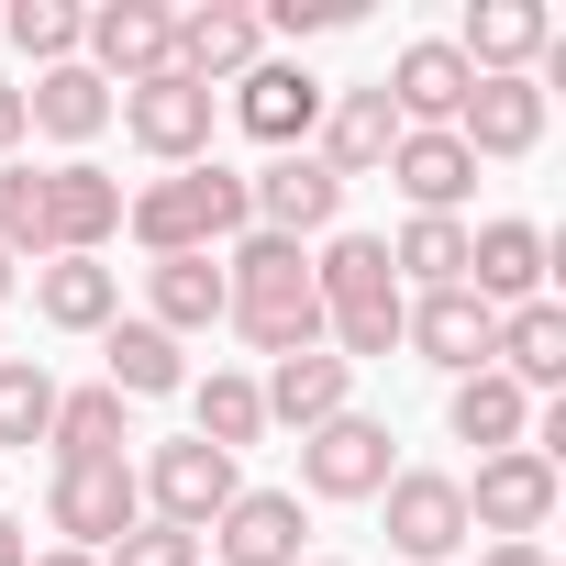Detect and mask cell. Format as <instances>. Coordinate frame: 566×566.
<instances>
[{
    "instance_id": "30",
    "label": "cell",
    "mask_w": 566,
    "mask_h": 566,
    "mask_svg": "<svg viewBox=\"0 0 566 566\" xmlns=\"http://www.w3.org/2000/svg\"><path fill=\"white\" fill-rule=\"evenodd\" d=\"M45 444H56V467H112L134 433H123V400H112V389H56Z\"/></svg>"
},
{
    "instance_id": "40",
    "label": "cell",
    "mask_w": 566,
    "mask_h": 566,
    "mask_svg": "<svg viewBox=\"0 0 566 566\" xmlns=\"http://www.w3.org/2000/svg\"><path fill=\"white\" fill-rule=\"evenodd\" d=\"M0 566H34V544H23V522L0 511Z\"/></svg>"
},
{
    "instance_id": "29",
    "label": "cell",
    "mask_w": 566,
    "mask_h": 566,
    "mask_svg": "<svg viewBox=\"0 0 566 566\" xmlns=\"http://www.w3.org/2000/svg\"><path fill=\"white\" fill-rule=\"evenodd\" d=\"M101 356H112V400H167V389H189V367H178V334H156V323H112L101 334Z\"/></svg>"
},
{
    "instance_id": "8",
    "label": "cell",
    "mask_w": 566,
    "mask_h": 566,
    "mask_svg": "<svg viewBox=\"0 0 566 566\" xmlns=\"http://www.w3.org/2000/svg\"><path fill=\"white\" fill-rule=\"evenodd\" d=\"M134 489H145V511H156V522L211 533V522L233 511V489H244V478H233V455H211L200 433H178V444H156V467H145Z\"/></svg>"
},
{
    "instance_id": "9",
    "label": "cell",
    "mask_w": 566,
    "mask_h": 566,
    "mask_svg": "<svg viewBox=\"0 0 566 566\" xmlns=\"http://www.w3.org/2000/svg\"><path fill=\"white\" fill-rule=\"evenodd\" d=\"M400 467H389V422L367 411H334L323 433H301V489L312 500H378Z\"/></svg>"
},
{
    "instance_id": "11",
    "label": "cell",
    "mask_w": 566,
    "mask_h": 566,
    "mask_svg": "<svg viewBox=\"0 0 566 566\" xmlns=\"http://www.w3.org/2000/svg\"><path fill=\"white\" fill-rule=\"evenodd\" d=\"M378 90H389V112H400V134H455V112H467V90H478V67L455 56V34H422V45H400V67H389Z\"/></svg>"
},
{
    "instance_id": "18",
    "label": "cell",
    "mask_w": 566,
    "mask_h": 566,
    "mask_svg": "<svg viewBox=\"0 0 566 566\" xmlns=\"http://www.w3.org/2000/svg\"><path fill=\"white\" fill-rule=\"evenodd\" d=\"M455 145L467 156H533L544 145V78H478L455 112Z\"/></svg>"
},
{
    "instance_id": "3",
    "label": "cell",
    "mask_w": 566,
    "mask_h": 566,
    "mask_svg": "<svg viewBox=\"0 0 566 566\" xmlns=\"http://www.w3.org/2000/svg\"><path fill=\"white\" fill-rule=\"evenodd\" d=\"M312 290H323V334H334V356L356 367V356H389L400 345V277H389V244L378 233H334L323 255H312Z\"/></svg>"
},
{
    "instance_id": "16",
    "label": "cell",
    "mask_w": 566,
    "mask_h": 566,
    "mask_svg": "<svg viewBox=\"0 0 566 566\" xmlns=\"http://www.w3.org/2000/svg\"><path fill=\"white\" fill-rule=\"evenodd\" d=\"M544 45H555V12H544V0H467L455 56H467L478 78H533Z\"/></svg>"
},
{
    "instance_id": "23",
    "label": "cell",
    "mask_w": 566,
    "mask_h": 566,
    "mask_svg": "<svg viewBox=\"0 0 566 566\" xmlns=\"http://www.w3.org/2000/svg\"><path fill=\"white\" fill-rule=\"evenodd\" d=\"M345 356H323V345H301V356H277L266 378H255V400H266V422H290V433H323L334 411H345Z\"/></svg>"
},
{
    "instance_id": "26",
    "label": "cell",
    "mask_w": 566,
    "mask_h": 566,
    "mask_svg": "<svg viewBox=\"0 0 566 566\" xmlns=\"http://www.w3.org/2000/svg\"><path fill=\"white\" fill-rule=\"evenodd\" d=\"M444 422H455V444H478V455H511V444L533 433V400H522V389H511L500 367H478V378H455Z\"/></svg>"
},
{
    "instance_id": "25",
    "label": "cell",
    "mask_w": 566,
    "mask_h": 566,
    "mask_svg": "<svg viewBox=\"0 0 566 566\" xmlns=\"http://www.w3.org/2000/svg\"><path fill=\"white\" fill-rule=\"evenodd\" d=\"M489 356H500V378H511L522 400H533V389H566V312H555V301H522V312H500Z\"/></svg>"
},
{
    "instance_id": "1",
    "label": "cell",
    "mask_w": 566,
    "mask_h": 566,
    "mask_svg": "<svg viewBox=\"0 0 566 566\" xmlns=\"http://www.w3.org/2000/svg\"><path fill=\"white\" fill-rule=\"evenodd\" d=\"M222 323H233L255 356H301V345H323L312 255L277 244V233H233V255H222Z\"/></svg>"
},
{
    "instance_id": "15",
    "label": "cell",
    "mask_w": 566,
    "mask_h": 566,
    "mask_svg": "<svg viewBox=\"0 0 566 566\" xmlns=\"http://www.w3.org/2000/svg\"><path fill=\"white\" fill-rule=\"evenodd\" d=\"M112 233H123V178L90 156L45 167V255H101Z\"/></svg>"
},
{
    "instance_id": "17",
    "label": "cell",
    "mask_w": 566,
    "mask_h": 566,
    "mask_svg": "<svg viewBox=\"0 0 566 566\" xmlns=\"http://www.w3.org/2000/svg\"><path fill=\"white\" fill-rule=\"evenodd\" d=\"M255 56H266V34H255V12H244V0H200V12H178V78L233 90Z\"/></svg>"
},
{
    "instance_id": "36",
    "label": "cell",
    "mask_w": 566,
    "mask_h": 566,
    "mask_svg": "<svg viewBox=\"0 0 566 566\" xmlns=\"http://www.w3.org/2000/svg\"><path fill=\"white\" fill-rule=\"evenodd\" d=\"M101 566H200V533H178V522H134Z\"/></svg>"
},
{
    "instance_id": "27",
    "label": "cell",
    "mask_w": 566,
    "mask_h": 566,
    "mask_svg": "<svg viewBox=\"0 0 566 566\" xmlns=\"http://www.w3.org/2000/svg\"><path fill=\"white\" fill-rule=\"evenodd\" d=\"M145 290H156V334H211L222 323V255H156L145 266Z\"/></svg>"
},
{
    "instance_id": "20",
    "label": "cell",
    "mask_w": 566,
    "mask_h": 566,
    "mask_svg": "<svg viewBox=\"0 0 566 566\" xmlns=\"http://www.w3.org/2000/svg\"><path fill=\"white\" fill-rule=\"evenodd\" d=\"M489 334H500V312L467 301V290H422V301L400 312V345H422V367H455V378H478Z\"/></svg>"
},
{
    "instance_id": "28",
    "label": "cell",
    "mask_w": 566,
    "mask_h": 566,
    "mask_svg": "<svg viewBox=\"0 0 566 566\" xmlns=\"http://www.w3.org/2000/svg\"><path fill=\"white\" fill-rule=\"evenodd\" d=\"M23 123H34V134H56V145H90V134L112 123V90L67 56V67H45V78L23 90Z\"/></svg>"
},
{
    "instance_id": "12",
    "label": "cell",
    "mask_w": 566,
    "mask_h": 566,
    "mask_svg": "<svg viewBox=\"0 0 566 566\" xmlns=\"http://www.w3.org/2000/svg\"><path fill=\"white\" fill-rule=\"evenodd\" d=\"M378 511H389V544H400L411 566H444V555L467 544V478H433V467H400V478L378 489Z\"/></svg>"
},
{
    "instance_id": "34",
    "label": "cell",
    "mask_w": 566,
    "mask_h": 566,
    "mask_svg": "<svg viewBox=\"0 0 566 566\" xmlns=\"http://www.w3.org/2000/svg\"><path fill=\"white\" fill-rule=\"evenodd\" d=\"M78 23H90V12H67V0H12V12H0V34H12V45L34 56V78L78 56Z\"/></svg>"
},
{
    "instance_id": "19",
    "label": "cell",
    "mask_w": 566,
    "mask_h": 566,
    "mask_svg": "<svg viewBox=\"0 0 566 566\" xmlns=\"http://www.w3.org/2000/svg\"><path fill=\"white\" fill-rule=\"evenodd\" d=\"M389 145H400V112H389V90H334V101H323V134H312V156H323L334 178H378V167H389Z\"/></svg>"
},
{
    "instance_id": "24",
    "label": "cell",
    "mask_w": 566,
    "mask_h": 566,
    "mask_svg": "<svg viewBox=\"0 0 566 566\" xmlns=\"http://www.w3.org/2000/svg\"><path fill=\"white\" fill-rule=\"evenodd\" d=\"M389 178H400V200H411L422 222H455V200L478 189V156H467L455 134H400V145H389Z\"/></svg>"
},
{
    "instance_id": "21",
    "label": "cell",
    "mask_w": 566,
    "mask_h": 566,
    "mask_svg": "<svg viewBox=\"0 0 566 566\" xmlns=\"http://www.w3.org/2000/svg\"><path fill=\"white\" fill-rule=\"evenodd\" d=\"M533 290H544V233H533V222H478V233H467V301L522 312Z\"/></svg>"
},
{
    "instance_id": "7",
    "label": "cell",
    "mask_w": 566,
    "mask_h": 566,
    "mask_svg": "<svg viewBox=\"0 0 566 566\" xmlns=\"http://www.w3.org/2000/svg\"><path fill=\"white\" fill-rule=\"evenodd\" d=\"M323 78L312 67H277V56H255L244 78H233V123L266 145V156H312V134H323Z\"/></svg>"
},
{
    "instance_id": "42",
    "label": "cell",
    "mask_w": 566,
    "mask_h": 566,
    "mask_svg": "<svg viewBox=\"0 0 566 566\" xmlns=\"http://www.w3.org/2000/svg\"><path fill=\"white\" fill-rule=\"evenodd\" d=\"M0 301H12V255H0Z\"/></svg>"
},
{
    "instance_id": "13",
    "label": "cell",
    "mask_w": 566,
    "mask_h": 566,
    "mask_svg": "<svg viewBox=\"0 0 566 566\" xmlns=\"http://www.w3.org/2000/svg\"><path fill=\"white\" fill-rule=\"evenodd\" d=\"M244 211H255V233L301 244V233H323V222L345 211V178H334L323 156H266V167L244 178Z\"/></svg>"
},
{
    "instance_id": "14",
    "label": "cell",
    "mask_w": 566,
    "mask_h": 566,
    "mask_svg": "<svg viewBox=\"0 0 566 566\" xmlns=\"http://www.w3.org/2000/svg\"><path fill=\"white\" fill-rule=\"evenodd\" d=\"M301 533H312L301 522V489H233V511L200 544H211V566H312Z\"/></svg>"
},
{
    "instance_id": "4",
    "label": "cell",
    "mask_w": 566,
    "mask_h": 566,
    "mask_svg": "<svg viewBox=\"0 0 566 566\" xmlns=\"http://www.w3.org/2000/svg\"><path fill=\"white\" fill-rule=\"evenodd\" d=\"M78 67L112 90H145V78H167L178 67V12H156V0H101V12L78 23Z\"/></svg>"
},
{
    "instance_id": "10",
    "label": "cell",
    "mask_w": 566,
    "mask_h": 566,
    "mask_svg": "<svg viewBox=\"0 0 566 566\" xmlns=\"http://www.w3.org/2000/svg\"><path fill=\"white\" fill-rule=\"evenodd\" d=\"M544 522H555V455H533V444L489 455V467H478V489H467V533H500V544H533Z\"/></svg>"
},
{
    "instance_id": "6",
    "label": "cell",
    "mask_w": 566,
    "mask_h": 566,
    "mask_svg": "<svg viewBox=\"0 0 566 566\" xmlns=\"http://www.w3.org/2000/svg\"><path fill=\"white\" fill-rule=\"evenodd\" d=\"M45 522L67 533V555H112V544L145 522V489H134V467H123V455H112V467H56Z\"/></svg>"
},
{
    "instance_id": "38",
    "label": "cell",
    "mask_w": 566,
    "mask_h": 566,
    "mask_svg": "<svg viewBox=\"0 0 566 566\" xmlns=\"http://www.w3.org/2000/svg\"><path fill=\"white\" fill-rule=\"evenodd\" d=\"M23 134H34V123H23V90H0V167L23 156Z\"/></svg>"
},
{
    "instance_id": "41",
    "label": "cell",
    "mask_w": 566,
    "mask_h": 566,
    "mask_svg": "<svg viewBox=\"0 0 566 566\" xmlns=\"http://www.w3.org/2000/svg\"><path fill=\"white\" fill-rule=\"evenodd\" d=\"M34 566H101V555H67V544H56V555H34Z\"/></svg>"
},
{
    "instance_id": "31",
    "label": "cell",
    "mask_w": 566,
    "mask_h": 566,
    "mask_svg": "<svg viewBox=\"0 0 566 566\" xmlns=\"http://www.w3.org/2000/svg\"><path fill=\"white\" fill-rule=\"evenodd\" d=\"M189 411H200V444H211V455H244V444L266 433V400H255V378H233V367H211V378L189 389Z\"/></svg>"
},
{
    "instance_id": "39",
    "label": "cell",
    "mask_w": 566,
    "mask_h": 566,
    "mask_svg": "<svg viewBox=\"0 0 566 566\" xmlns=\"http://www.w3.org/2000/svg\"><path fill=\"white\" fill-rule=\"evenodd\" d=\"M478 566H555V555H544V544H489Z\"/></svg>"
},
{
    "instance_id": "5",
    "label": "cell",
    "mask_w": 566,
    "mask_h": 566,
    "mask_svg": "<svg viewBox=\"0 0 566 566\" xmlns=\"http://www.w3.org/2000/svg\"><path fill=\"white\" fill-rule=\"evenodd\" d=\"M211 123H222V90H200V78H145V90H123V134L156 156V167H200L211 156Z\"/></svg>"
},
{
    "instance_id": "32",
    "label": "cell",
    "mask_w": 566,
    "mask_h": 566,
    "mask_svg": "<svg viewBox=\"0 0 566 566\" xmlns=\"http://www.w3.org/2000/svg\"><path fill=\"white\" fill-rule=\"evenodd\" d=\"M389 277H422V290H467V222H400V244H389Z\"/></svg>"
},
{
    "instance_id": "37",
    "label": "cell",
    "mask_w": 566,
    "mask_h": 566,
    "mask_svg": "<svg viewBox=\"0 0 566 566\" xmlns=\"http://www.w3.org/2000/svg\"><path fill=\"white\" fill-rule=\"evenodd\" d=\"M334 23H356V0H266L255 12V34H334Z\"/></svg>"
},
{
    "instance_id": "2",
    "label": "cell",
    "mask_w": 566,
    "mask_h": 566,
    "mask_svg": "<svg viewBox=\"0 0 566 566\" xmlns=\"http://www.w3.org/2000/svg\"><path fill=\"white\" fill-rule=\"evenodd\" d=\"M123 222H134V244H145V255H222L233 233H255V211H244V178H233L222 156H200V167H167L156 189H134V200H123Z\"/></svg>"
},
{
    "instance_id": "33",
    "label": "cell",
    "mask_w": 566,
    "mask_h": 566,
    "mask_svg": "<svg viewBox=\"0 0 566 566\" xmlns=\"http://www.w3.org/2000/svg\"><path fill=\"white\" fill-rule=\"evenodd\" d=\"M45 422H56V378H45L34 356H0V455H12V444H45Z\"/></svg>"
},
{
    "instance_id": "35",
    "label": "cell",
    "mask_w": 566,
    "mask_h": 566,
    "mask_svg": "<svg viewBox=\"0 0 566 566\" xmlns=\"http://www.w3.org/2000/svg\"><path fill=\"white\" fill-rule=\"evenodd\" d=\"M0 255H12V266L45 255V167H23V156L0 167Z\"/></svg>"
},
{
    "instance_id": "22",
    "label": "cell",
    "mask_w": 566,
    "mask_h": 566,
    "mask_svg": "<svg viewBox=\"0 0 566 566\" xmlns=\"http://www.w3.org/2000/svg\"><path fill=\"white\" fill-rule=\"evenodd\" d=\"M34 312H45L56 334H112V323H123V277H112L101 255H45V266H34Z\"/></svg>"
}]
</instances>
